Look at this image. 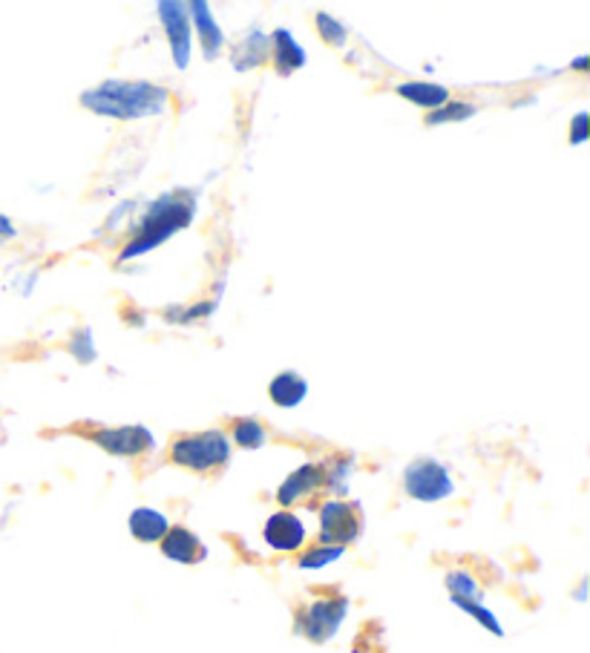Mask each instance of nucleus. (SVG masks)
I'll use <instances>...</instances> for the list:
<instances>
[{"instance_id": "nucleus-4", "label": "nucleus", "mask_w": 590, "mask_h": 653, "mask_svg": "<svg viewBox=\"0 0 590 653\" xmlns=\"http://www.w3.org/2000/svg\"><path fill=\"white\" fill-rule=\"evenodd\" d=\"M403 492L420 504H438L455 492L450 469L435 457H418L403 469Z\"/></svg>"}, {"instance_id": "nucleus-24", "label": "nucleus", "mask_w": 590, "mask_h": 653, "mask_svg": "<svg viewBox=\"0 0 590 653\" xmlns=\"http://www.w3.org/2000/svg\"><path fill=\"white\" fill-rule=\"evenodd\" d=\"M314 24H317V35H321L328 47L343 50L346 43H349V29H346L337 17L328 15V12H317V15H314Z\"/></svg>"}, {"instance_id": "nucleus-16", "label": "nucleus", "mask_w": 590, "mask_h": 653, "mask_svg": "<svg viewBox=\"0 0 590 653\" xmlns=\"http://www.w3.org/2000/svg\"><path fill=\"white\" fill-rule=\"evenodd\" d=\"M127 527H130V536L141 544H159L164 539V532L171 530V522L167 515L153 510V506H136L127 518Z\"/></svg>"}, {"instance_id": "nucleus-26", "label": "nucleus", "mask_w": 590, "mask_h": 653, "mask_svg": "<svg viewBox=\"0 0 590 653\" xmlns=\"http://www.w3.org/2000/svg\"><path fill=\"white\" fill-rule=\"evenodd\" d=\"M588 124H590V115L585 113V110H582V113L574 115V122H570V133H567V141H570L574 148H582L585 141L590 139Z\"/></svg>"}, {"instance_id": "nucleus-1", "label": "nucleus", "mask_w": 590, "mask_h": 653, "mask_svg": "<svg viewBox=\"0 0 590 653\" xmlns=\"http://www.w3.org/2000/svg\"><path fill=\"white\" fill-rule=\"evenodd\" d=\"M84 110H90L115 122H139V118H156L171 110V90L153 81H118L108 78L92 90L78 96Z\"/></svg>"}, {"instance_id": "nucleus-6", "label": "nucleus", "mask_w": 590, "mask_h": 653, "mask_svg": "<svg viewBox=\"0 0 590 653\" xmlns=\"http://www.w3.org/2000/svg\"><path fill=\"white\" fill-rule=\"evenodd\" d=\"M363 510L354 501L331 499L321 506V541L335 548H349L361 539Z\"/></svg>"}, {"instance_id": "nucleus-2", "label": "nucleus", "mask_w": 590, "mask_h": 653, "mask_svg": "<svg viewBox=\"0 0 590 653\" xmlns=\"http://www.w3.org/2000/svg\"><path fill=\"white\" fill-rule=\"evenodd\" d=\"M199 208V199L193 190H171L162 193L159 199L148 204V211L139 219L136 230H133L130 242L122 248L118 262L139 260L145 253L156 251L167 239L176 237L179 230H185L193 222Z\"/></svg>"}, {"instance_id": "nucleus-20", "label": "nucleus", "mask_w": 590, "mask_h": 653, "mask_svg": "<svg viewBox=\"0 0 590 653\" xmlns=\"http://www.w3.org/2000/svg\"><path fill=\"white\" fill-rule=\"evenodd\" d=\"M354 473V461L352 457H337L331 466H323V487H328L337 495H346L349 492V478Z\"/></svg>"}, {"instance_id": "nucleus-23", "label": "nucleus", "mask_w": 590, "mask_h": 653, "mask_svg": "<svg viewBox=\"0 0 590 653\" xmlns=\"http://www.w3.org/2000/svg\"><path fill=\"white\" fill-rule=\"evenodd\" d=\"M452 604L461 607V611L467 613V616H473V619H476L481 628L490 630L492 637H504V625H501L499 616H495L490 607H484L481 602H467V599H452Z\"/></svg>"}, {"instance_id": "nucleus-19", "label": "nucleus", "mask_w": 590, "mask_h": 653, "mask_svg": "<svg viewBox=\"0 0 590 653\" xmlns=\"http://www.w3.org/2000/svg\"><path fill=\"white\" fill-rule=\"evenodd\" d=\"M476 113H478L476 104H469V101L450 99L443 106H438V110H432V113L424 115V122H427V127H441V124L469 122V118H473Z\"/></svg>"}, {"instance_id": "nucleus-9", "label": "nucleus", "mask_w": 590, "mask_h": 653, "mask_svg": "<svg viewBox=\"0 0 590 653\" xmlns=\"http://www.w3.org/2000/svg\"><path fill=\"white\" fill-rule=\"evenodd\" d=\"M263 539L277 553H297L305 544V524L291 510H279V513L268 515V522L263 527Z\"/></svg>"}, {"instance_id": "nucleus-25", "label": "nucleus", "mask_w": 590, "mask_h": 653, "mask_svg": "<svg viewBox=\"0 0 590 653\" xmlns=\"http://www.w3.org/2000/svg\"><path fill=\"white\" fill-rule=\"evenodd\" d=\"M70 354H73L78 363H96L99 357V349H96V340H92V328H78L73 337H70Z\"/></svg>"}, {"instance_id": "nucleus-12", "label": "nucleus", "mask_w": 590, "mask_h": 653, "mask_svg": "<svg viewBox=\"0 0 590 653\" xmlns=\"http://www.w3.org/2000/svg\"><path fill=\"white\" fill-rule=\"evenodd\" d=\"M321 487H323V464H303L297 466L294 473L279 484L277 501L283 510H288V506L300 504V501H305L309 495H314Z\"/></svg>"}, {"instance_id": "nucleus-28", "label": "nucleus", "mask_w": 590, "mask_h": 653, "mask_svg": "<svg viewBox=\"0 0 590 653\" xmlns=\"http://www.w3.org/2000/svg\"><path fill=\"white\" fill-rule=\"evenodd\" d=\"M15 237H17V230H15V225H12V219L0 213V246H3V242H9V239H15Z\"/></svg>"}, {"instance_id": "nucleus-7", "label": "nucleus", "mask_w": 590, "mask_h": 653, "mask_svg": "<svg viewBox=\"0 0 590 653\" xmlns=\"http://www.w3.org/2000/svg\"><path fill=\"white\" fill-rule=\"evenodd\" d=\"M156 15L164 35H167L173 64H176V70H188L190 55H193V26H190L188 3H181V0H159Z\"/></svg>"}, {"instance_id": "nucleus-17", "label": "nucleus", "mask_w": 590, "mask_h": 653, "mask_svg": "<svg viewBox=\"0 0 590 653\" xmlns=\"http://www.w3.org/2000/svg\"><path fill=\"white\" fill-rule=\"evenodd\" d=\"M394 92H398L401 99L412 101L415 106H424L427 113H432V110H438V106H443L452 99V92L447 90L443 84L435 81H403L394 87Z\"/></svg>"}, {"instance_id": "nucleus-8", "label": "nucleus", "mask_w": 590, "mask_h": 653, "mask_svg": "<svg viewBox=\"0 0 590 653\" xmlns=\"http://www.w3.org/2000/svg\"><path fill=\"white\" fill-rule=\"evenodd\" d=\"M99 450H104L108 455L115 457H136V455H145V452H150L153 447H156V438H153V432H150L148 426H113V429H108V426H101V429H92L90 435H87Z\"/></svg>"}, {"instance_id": "nucleus-10", "label": "nucleus", "mask_w": 590, "mask_h": 653, "mask_svg": "<svg viewBox=\"0 0 590 653\" xmlns=\"http://www.w3.org/2000/svg\"><path fill=\"white\" fill-rule=\"evenodd\" d=\"M271 61H274L277 75L288 78V75L300 73V70L309 64V52L303 50V43L297 41L291 29L277 26V29L271 33Z\"/></svg>"}, {"instance_id": "nucleus-29", "label": "nucleus", "mask_w": 590, "mask_h": 653, "mask_svg": "<svg viewBox=\"0 0 590 653\" xmlns=\"http://www.w3.org/2000/svg\"><path fill=\"white\" fill-rule=\"evenodd\" d=\"M574 70H582V73H585V70H588V55H579V58H576V61H574Z\"/></svg>"}, {"instance_id": "nucleus-15", "label": "nucleus", "mask_w": 590, "mask_h": 653, "mask_svg": "<svg viewBox=\"0 0 590 653\" xmlns=\"http://www.w3.org/2000/svg\"><path fill=\"white\" fill-rule=\"evenodd\" d=\"M271 55V35L263 29H251L242 41L230 52V64L237 73H251L256 66H263Z\"/></svg>"}, {"instance_id": "nucleus-11", "label": "nucleus", "mask_w": 590, "mask_h": 653, "mask_svg": "<svg viewBox=\"0 0 590 653\" xmlns=\"http://www.w3.org/2000/svg\"><path fill=\"white\" fill-rule=\"evenodd\" d=\"M159 548H162L164 558H171L176 564H199L208 558V548L202 544V539L193 530H188V527H181V524H176V527L164 532Z\"/></svg>"}, {"instance_id": "nucleus-13", "label": "nucleus", "mask_w": 590, "mask_h": 653, "mask_svg": "<svg viewBox=\"0 0 590 653\" xmlns=\"http://www.w3.org/2000/svg\"><path fill=\"white\" fill-rule=\"evenodd\" d=\"M188 15H190L193 33L199 35V47H202L208 61H214V58L222 52V47H225V33H222L219 21H216L214 12H211V7H208L205 0H193V3H188Z\"/></svg>"}, {"instance_id": "nucleus-27", "label": "nucleus", "mask_w": 590, "mask_h": 653, "mask_svg": "<svg viewBox=\"0 0 590 653\" xmlns=\"http://www.w3.org/2000/svg\"><path fill=\"white\" fill-rule=\"evenodd\" d=\"M216 305H219V302L216 300H208V302H197V305H190V309H181L179 311V323H185V326H188V323H197V319H205V317H211V314H214L216 311Z\"/></svg>"}, {"instance_id": "nucleus-18", "label": "nucleus", "mask_w": 590, "mask_h": 653, "mask_svg": "<svg viewBox=\"0 0 590 653\" xmlns=\"http://www.w3.org/2000/svg\"><path fill=\"white\" fill-rule=\"evenodd\" d=\"M230 441L237 443L239 450H263L268 443V429L256 417H237L234 426H230Z\"/></svg>"}, {"instance_id": "nucleus-5", "label": "nucleus", "mask_w": 590, "mask_h": 653, "mask_svg": "<svg viewBox=\"0 0 590 653\" xmlns=\"http://www.w3.org/2000/svg\"><path fill=\"white\" fill-rule=\"evenodd\" d=\"M346 616H349L346 597L314 599L309 607L297 613V633H303L314 645H326L328 639H335L337 630L343 628Z\"/></svg>"}, {"instance_id": "nucleus-21", "label": "nucleus", "mask_w": 590, "mask_h": 653, "mask_svg": "<svg viewBox=\"0 0 590 653\" xmlns=\"http://www.w3.org/2000/svg\"><path fill=\"white\" fill-rule=\"evenodd\" d=\"M343 553H346V548H335V544H317V548L305 550V553L300 555L297 567H300V570H323V567H328V564L340 562Z\"/></svg>"}, {"instance_id": "nucleus-3", "label": "nucleus", "mask_w": 590, "mask_h": 653, "mask_svg": "<svg viewBox=\"0 0 590 653\" xmlns=\"http://www.w3.org/2000/svg\"><path fill=\"white\" fill-rule=\"evenodd\" d=\"M171 461L190 473H214L230 461V438L222 429L181 435L171 443Z\"/></svg>"}, {"instance_id": "nucleus-22", "label": "nucleus", "mask_w": 590, "mask_h": 653, "mask_svg": "<svg viewBox=\"0 0 590 653\" xmlns=\"http://www.w3.org/2000/svg\"><path fill=\"white\" fill-rule=\"evenodd\" d=\"M447 590H450V599H467V602H481V588L478 581L469 576L467 570H450L447 579H443Z\"/></svg>"}, {"instance_id": "nucleus-14", "label": "nucleus", "mask_w": 590, "mask_h": 653, "mask_svg": "<svg viewBox=\"0 0 590 653\" xmlns=\"http://www.w3.org/2000/svg\"><path fill=\"white\" fill-rule=\"evenodd\" d=\"M268 398L279 409H297L309 398V380L294 368H286V372L271 377Z\"/></svg>"}]
</instances>
